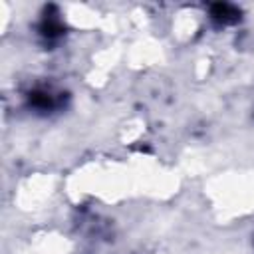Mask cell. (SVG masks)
<instances>
[{"mask_svg":"<svg viewBox=\"0 0 254 254\" xmlns=\"http://www.w3.org/2000/svg\"><path fill=\"white\" fill-rule=\"evenodd\" d=\"M210 16H212V20H216V22L230 24V22H236V20L240 18V10L234 8L232 4H222V2H218V4H212V6H210Z\"/></svg>","mask_w":254,"mask_h":254,"instance_id":"1","label":"cell"},{"mask_svg":"<svg viewBox=\"0 0 254 254\" xmlns=\"http://www.w3.org/2000/svg\"><path fill=\"white\" fill-rule=\"evenodd\" d=\"M30 105H34L36 109H52L56 103H54V95L46 91H34L30 93Z\"/></svg>","mask_w":254,"mask_h":254,"instance_id":"2","label":"cell"},{"mask_svg":"<svg viewBox=\"0 0 254 254\" xmlns=\"http://www.w3.org/2000/svg\"><path fill=\"white\" fill-rule=\"evenodd\" d=\"M40 32H42L44 36H48V38H56V36H60V34L64 32V26H62L56 18L48 16V18H44V22H42V26H40Z\"/></svg>","mask_w":254,"mask_h":254,"instance_id":"3","label":"cell"}]
</instances>
